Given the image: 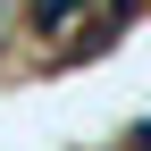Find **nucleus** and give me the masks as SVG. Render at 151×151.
Here are the masks:
<instances>
[{
	"label": "nucleus",
	"instance_id": "obj_1",
	"mask_svg": "<svg viewBox=\"0 0 151 151\" xmlns=\"http://www.w3.org/2000/svg\"><path fill=\"white\" fill-rule=\"evenodd\" d=\"M126 151H151V126H134V134H126Z\"/></svg>",
	"mask_w": 151,
	"mask_h": 151
},
{
	"label": "nucleus",
	"instance_id": "obj_2",
	"mask_svg": "<svg viewBox=\"0 0 151 151\" xmlns=\"http://www.w3.org/2000/svg\"><path fill=\"white\" fill-rule=\"evenodd\" d=\"M109 9H118V25H126V17H134V9H143V0H109Z\"/></svg>",
	"mask_w": 151,
	"mask_h": 151
}]
</instances>
